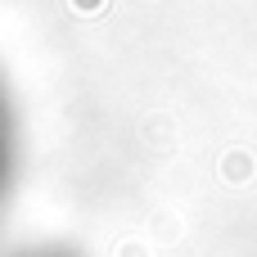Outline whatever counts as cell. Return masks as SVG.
<instances>
[{"mask_svg":"<svg viewBox=\"0 0 257 257\" xmlns=\"http://www.w3.org/2000/svg\"><path fill=\"white\" fill-rule=\"evenodd\" d=\"M18 257H68V253H59V248H41V253H18Z\"/></svg>","mask_w":257,"mask_h":257,"instance_id":"obj_2","label":"cell"},{"mask_svg":"<svg viewBox=\"0 0 257 257\" xmlns=\"http://www.w3.org/2000/svg\"><path fill=\"white\" fill-rule=\"evenodd\" d=\"M9 167H14V117H9V104L0 95V194L9 185Z\"/></svg>","mask_w":257,"mask_h":257,"instance_id":"obj_1","label":"cell"}]
</instances>
